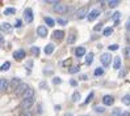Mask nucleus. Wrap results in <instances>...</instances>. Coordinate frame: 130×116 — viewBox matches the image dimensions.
Instances as JSON below:
<instances>
[{
  "label": "nucleus",
  "mask_w": 130,
  "mask_h": 116,
  "mask_svg": "<svg viewBox=\"0 0 130 116\" xmlns=\"http://www.w3.org/2000/svg\"><path fill=\"white\" fill-rule=\"evenodd\" d=\"M122 112H121V108H114L113 112H112V116H120Z\"/></svg>",
  "instance_id": "nucleus-32"
},
{
  "label": "nucleus",
  "mask_w": 130,
  "mask_h": 116,
  "mask_svg": "<svg viewBox=\"0 0 130 116\" xmlns=\"http://www.w3.org/2000/svg\"><path fill=\"white\" fill-rule=\"evenodd\" d=\"M9 67H11V63L9 61H5V63L3 64V67H0V71H8Z\"/></svg>",
  "instance_id": "nucleus-25"
},
{
  "label": "nucleus",
  "mask_w": 130,
  "mask_h": 116,
  "mask_svg": "<svg viewBox=\"0 0 130 116\" xmlns=\"http://www.w3.org/2000/svg\"><path fill=\"white\" fill-rule=\"evenodd\" d=\"M11 24H8V22H3V24H0V30H3V32H11Z\"/></svg>",
  "instance_id": "nucleus-15"
},
{
  "label": "nucleus",
  "mask_w": 130,
  "mask_h": 116,
  "mask_svg": "<svg viewBox=\"0 0 130 116\" xmlns=\"http://www.w3.org/2000/svg\"><path fill=\"white\" fill-rule=\"evenodd\" d=\"M92 98H93V93H89V95H88V98H87L86 100H84V103H86V104H87V103H89L91 100H92Z\"/></svg>",
  "instance_id": "nucleus-33"
},
{
  "label": "nucleus",
  "mask_w": 130,
  "mask_h": 116,
  "mask_svg": "<svg viewBox=\"0 0 130 116\" xmlns=\"http://www.w3.org/2000/svg\"><path fill=\"white\" fill-rule=\"evenodd\" d=\"M60 82H62V80H60L59 77H54V78H53V83H55V85H59Z\"/></svg>",
  "instance_id": "nucleus-36"
},
{
  "label": "nucleus",
  "mask_w": 130,
  "mask_h": 116,
  "mask_svg": "<svg viewBox=\"0 0 130 116\" xmlns=\"http://www.w3.org/2000/svg\"><path fill=\"white\" fill-rule=\"evenodd\" d=\"M100 60H101L104 67H108L110 64V61H112V55L110 53H103V55L100 56Z\"/></svg>",
  "instance_id": "nucleus-5"
},
{
  "label": "nucleus",
  "mask_w": 130,
  "mask_h": 116,
  "mask_svg": "<svg viewBox=\"0 0 130 116\" xmlns=\"http://www.w3.org/2000/svg\"><path fill=\"white\" fill-rule=\"evenodd\" d=\"M120 116H130V112H127V111H125V112H122Z\"/></svg>",
  "instance_id": "nucleus-45"
},
{
  "label": "nucleus",
  "mask_w": 130,
  "mask_h": 116,
  "mask_svg": "<svg viewBox=\"0 0 130 116\" xmlns=\"http://www.w3.org/2000/svg\"><path fill=\"white\" fill-rule=\"evenodd\" d=\"M45 22H46L49 26H51V27L55 25V20H54V18H51V17H45Z\"/></svg>",
  "instance_id": "nucleus-20"
},
{
  "label": "nucleus",
  "mask_w": 130,
  "mask_h": 116,
  "mask_svg": "<svg viewBox=\"0 0 130 116\" xmlns=\"http://www.w3.org/2000/svg\"><path fill=\"white\" fill-rule=\"evenodd\" d=\"M53 11H54L55 13H60V14H63V13H66L67 12V5L66 4H62V3H58V4H55L54 7H53Z\"/></svg>",
  "instance_id": "nucleus-3"
},
{
  "label": "nucleus",
  "mask_w": 130,
  "mask_h": 116,
  "mask_svg": "<svg viewBox=\"0 0 130 116\" xmlns=\"http://www.w3.org/2000/svg\"><path fill=\"white\" fill-rule=\"evenodd\" d=\"M33 103H34V98L24 99V100H21V108H24V110H28L29 107H32Z\"/></svg>",
  "instance_id": "nucleus-8"
},
{
  "label": "nucleus",
  "mask_w": 130,
  "mask_h": 116,
  "mask_svg": "<svg viewBox=\"0 0 130 116\" xmlns=\"http://www.w3.org/2000/svg\"><path fill=\"white\" fill-rule=\"evenodd\" d=\"M57 22H58V24H60V25H66L67 24V20L66 18H58Z\"/></svg>",
  "instance_id": "nucleus-34"
},
{
  "label": "nucleus",
  "mask_w": 130,
  "mask_h": 116,
  "mask_svg": "<svg viewBox=\"0 0 130 116\" xmlns=\"http://www.w3.org/2000/svg\"><path fill=\"white\" fill-rule=\"evenodd\" d=\"M126 30H130V18H129L127 22H126Z\"/></svg>",
  "instance_id": "nucleus-46"
},
{
  "label": "nucleus",
  "mask_w": 130,
  "mask_h": 116,
  "mask_svg": "<svg viewBox=\"0 0 130 116\" xmlns=\"http://www.w3.org/2000/svg\"><path fill=\"white\" fill-rule=\"evenodd\" d=\"M92 60H93V53H92V52L87 53V56H86V64H87V65H91Z\"/></svg>",
  "instance_id": "nucleus-19"
},
{
  "label": "nucleus",
  "mask_w": 130,
  "mask_h": 116,
  "mask_svg": "<svg viewBox=\"0 0 130 116\" xmlns=\"http://www.w3.org/2000/svg\"><path fill=\"white\" fill-rule=\"evenodd\" d=\"M29 98H34V90L32 88H29L24 94L21 95V100H24V99H29Z\"/></svg>",
  "instance_id": "nucleus-10"
},
{
  "label": "nucleus",
  "mask_w": 130,
  "mask_h": 116,
  "mask_svg": "<svg viewBox=\"0 0 130 116\" xmlns=\"http://www.w3.org/2000/svg\"><path fill=\"white\" fill-rule=\"evenodd\" d=\"M70 85H71V86H76V85H78V81H75V80H70Z\"/></svg>",
  "instance_id": "nucleus-41"
},
{
  "label": "nucleus",
  "mask_w": 130,
  "mask_h": 116,
  "mask_svg": "<svg viewBox=\"0 0 130 116\" xmlns=\"http://www.w3.org/2000/svg\"><path fill=\"white\" fill-rule=\"evenodd\" d=\"M29 89V85L28 83H25V82H21L19 86H17V89L14 90V94H16L17 97H21L22 94H24V93L26 91Z\"/></svg>",
  "instance_id": "nucleus-2"
},
{
  "label": "nucleus",
  "mask_w": 130,
  "mask_h": 116,
  "mask_svg": "<svg viewBox=\"0 0 130 116\" xmlns=\"http://www.w3.org/2000/svg\"><path fill=\"white\" fill-rule=\"evenodd\" d=\"M75 55H76V57L84 56V55H86V48H84V47H78L75 50Z\"/></svg>",
  "instance_id": "nucleus-14"
},
{
  "label": "nucleus",
  "mask_w": 130,
  "mask_h": 116,
  "mask_svg": "<svg viewBox=\"0 0 130 116\" xmlns=\"http://www.w3.org/2000/svg\"><path fill=\"white\" fill-rule=\"evenodd\" d=\"M28 69H30V68H32L33 67V61L32 60H29V61H26V65H25Z\"/></svg>",
  "instance_id": "nucleus-39"
},
{
  "label": "nucleus",
  "mask_w": 130,
  "mask_h": 116,
  "mask_svg": "<svg viewBox=\"0 0 130 116\" xmlns=\"http://www.w3.org/2000/svg\"><path fill=\"white\" fill-rule=\"evenodd\" d=\"M113 68H114V69H120V68H121V57L116 56V59H114V63H113Z\"/></svg>",
  "instance_id": "nucleus-18"
},
{
  "label": "nucleus",
  "mask_w": 130,
  "mask_h": 116,
  "mask_svg": "<svg viewBox=\"0 0 130 116\" xmlns=\"http://www.w3.org/2000/svg\"><path fill=\"white\" fill-rule=\"evenodd\" d=\"M53 35H54V38H55V39H62V38H63V35H64V33H63V30H55V32H54V34H53Z\"/></svg>",
  "instance_id": "nucleus-17"
},
{
  "label": "nucleus",
  "mask_w": 130,
  "mask_h": 116,
  "mask_svg": "<svg viewBox=\"0 0 130 116\" xmlns=\"http://www.w3.org/2000/svg\"><path fill=\"white\" fill-rule=\"evenodd\" d=\"M124 53H125L127 57H130V46H127V47L124 50Z\"/></svg>",
  "instance_id": "nucleus-37"
},
{
  "label": "nucleus",
  "mask_w": 130,
  "mask_h": 116,
  "mask_svg": "<svg viewBox=\"0 0 130 116\" xmlns=\"http://www.w3.org/2000/svg\"><path fill=\"white\" fill-rule=\"evenodd\" d=\"M13 57H14V60H17V61L24 60L25 59V51L24 50H16L13 52Z\"/></svg>",
  "instance_id": "nucleus-7"
},
{
  "label": "nucleus",
  "mask_w": 130,
  "mask_h": 116,
  "mask_svg": "<svg viewBox=\"0 0 130 116\" xmlns=\"http://www.w3.org/2000/svg\"><path fill=\"white\" fill-rule=\"evenodd\" d=\"M30 51H32V53H33L34 56H38V55H40V48H38V47H36V46H33V47H32V50H30Z\"/></svg>",
  "instance_id": "nucleus-27"
},
{
  "label": "nucleus",
  "mask_w": 130,
  "mask_h": 116,
  "mask_svg": "<svg viewBox=\"0 0 130 116\" xmlns=\"http://www.w3.org/2000/svg\"><path fill=\"white\" fill-rule=\"evenodd\" d=\"M24 20L28 22V24H30V22H33L34 20V16H33V11L30 8H26L24 11Z\"/></svg>",
  "instance_id": "nucleus-4"
},
{
  "label": "nucleus",
  "mask_w": 130,
  "mask_h": 116,
  "mask_svg": "<svg viewBox=\"0 0 130 116\" xmlns=\"http://www.w3.org/2000/svg\"><path fill=\"white\" fill-rule=\"evenodd\" d=\"M79 71H80V67L79 65H72L70 68V73H78Z\"/></svg>",
  "instance_id": "nucleus-26"
},
{
  "label": "nucleus",
  "mask_w": 130,
  "mask_h": 116,
  "mask_svg": "<svg viewBox=\"0 0 130 116\" xmlns=\"http://www.w3.org/2000/svg\"><path fill=\"white\" fill-rule=\"evenodd\" d=\"M104 74V69L103 68H96L95 69V76H101Z\"/></svg>",
  "instance_id": "nucleus-31"
},
{
  "label": "nucleus",
  "mask_w": 130,
  "mask_h": 116,
  "mask_svg": "<svg viewBox=\"0 0 130 116\" xmlns=\"http://www.w3.org/2000/svg\"><path fill=\"white\" fill-rule=\"evenodd\" d=\"M21 83V80L20 78H17V77H13V78L9 81V83H8V89H12V90H16L17 89V86Z\"/></svg>",
  "instance_id": "nucleus-6"
},
{
  "label": "nucleus",
  "mask_w": 130,
  "mask_h": 116,
  "mask_svg": "<svg viewBox=\"0 0 130 116\" xmlns=\"http://www.w3.org/2000/svg\"><path fill=\"white\" fill-rule=\"evenodd\" d=\"M8 83H9V81L2 78V80H0V90H7V89H8Z\"/></svg>",
  "instance_id": "nucleus-16"
},
{
  "label": "nucleus",
  "mask_w": 130,
  "mask_h": 116,
  "mask_svg": "<svg viewBox=\"0 0 130 116\" xmlns=\"http://www.w3.org/2000/svg\"><path fill=\"white\" fill-rule=\"evenodd\" d=\"M21 25H22V22H21V20H17V21H16V25H14V26H16V27H20Z\"/></svg>",
  "instance_id": "nucleus-42"
},
{
  "label": "nucleus",
  "mask_w": 130,
  "mask_h": 116,
  "mask_svg": "<svg viewBox=\"0 0 130 116\" xmlns=\"http://www.w3.org/2000/svg\"><path fill=\"white\" fill-rule=\"evenodd\" d=\"M103 103H104L105 106H112V104L114 103V98H113L112 95H105V97L103 98Z\"/></svg>",
  "instance_id": "nucleus-12"
},
{
  "label": "nucleus",
  "mask_w": 130,
  "mask_h": 116,
  "mask_svg": "<svg viewBox=\"0 0 130 116\" xmlns=\"http://www.w3.org/2000/svg\"><path fill=\"white\" fill-rule=\"evenodd\" d=\"M3 41H4V38H3L2 35H0V42H3Z\"/></svg>",
  "instance_id": "nucleus-49"
},
{
  "label": "nucleus",
  "mask_w": 130,
  "mask_h": 116,
  "mask_svg": "<svg viewBox=\"0 0 130 116\" xmlns=\"http://www.w3.org/2000/svg\"><path fill=\"white\" fill-rule=\"evenodd\" d=\"M37 35H40L41 38H45L47 35V29L45 26H38L37 27Z\"/></svg>",
  "instance_id": "nucleus-11"
},
{
  "label": "nucleus",
  "mask_w": 130,
  "mask_h": 116,
  "mask_svg": "<svg viewBox=\"0 0 130 116\" xmlns=\"http://www.w3.org/2000/svg\"><path fill=\"white\" fill-rule=\"evenodd\" d=\"M99 16H100V11H99V9H92L88 13L87 18H88V21H95Z\"/></svg>",
  "instance_id": "nucleus-9"
},
{
  "label": "nucleus",
  "mask_w": 130,
  "mask_h": 116,
  "mask_svg": "<svg viewBox=\"0 0 130 116\" xmlns=\"http://www.w3.org/2000/svg\"><path fill=\"white\" fill-rule=\"evenodd\" d=\"M75 41H76V37H75L74 34H70V35H68V38H67V43H68V44L75 43Z\"/></svg>",
  "instance_id": "nucleus-24"
},
{
  "label": "nucleus",
  "mask_w": 130,
  "mask_h": 116,
  "mask_svg": "<svg viewBox=\"0 0 130 116\" xmlns=\"http://www.w3.org/2000/svg\"><path fill=\"white\" fill-rule=\"evenodd\" d=\"M112 33H113V29H112V27H106V29L104 30V35H105V37H109Z\"/></svg>",
  "instance_id": "nucleus-30"
},
{
  "label": "nucleus",
  "mask_w": 130,
  "mask_h": 116,
  "mask_svg": "<svg viewBox=\"0 0 130 116\" xmlns=\"http://www.w3.org/2000/svg\"><path fill=\"white\" fill-rule=\"evenodd\" d=\"M70 63H71V60H66L64 63H63V65H68V64H70Z\"/></svg>",
  "instance_id": "nucleus-47"
},
{
  "label": "nucleus",
  "mask_w": 130,
  "mask_h": 116,
  "mask_svg": "<svg viewBox=\"0 0 130 116\" xmlns=\"http://www.w3.org/2000/svg\"><path fill=\"white\" fill-rule=\"evenodd\" d=\"M21 116H32V113H30L29 111H25V112H22Z\"/></svg>",
  "instance_id": "nucleus-43"
},
{
  "label": "nucleus",
  "mask_w": 130,
  "mask_h": 116,
  "mask_svg": "<svg viewBox=\"0 0 130 116\" xmlns=\"http://www.w3.org/2000/svg\"><path fill=\"white\" fill-rule=\"evenodd\" d=\"M118 50V44H110L109 46V51H117Z\"/></svg>",
  "instance_id": "nucleus-35"
},
{
  "label": "nucleus",
  "mask_w": 130,
  "mask_h": 116,
  "mask_svg": "<svg viewBox=\"0 0 130 116\" xmlns=\"http://www.w3.org/2000/svg\"><path fill=\"white\" fill-rule=\"evenodd\" d=\"M87 16H88V7L87 5H83V7H80V8L76 11V18L83 20L84 17H87Z\"/></svg>",
  "instance_id": "nucleus-1"
},
{
  "label": "nucleus",
  "mask_w": 130,
  "mask_h": 116,
  "mask_svg": "<svg viewBox=\"0 0 130 116\" xmlns=\"http://www.w3.org/2000/svg\"><path fill=\"white\" fill-rule=\"evenodd\" d=\"M54 50H55V47H54V44H53V43L46 44V46H45V48H43V51H45V53H46V55H50V53H53V52H54Z\"/></svg>",
  "instance_id": "nucleus-13"
},
{
  "label": "nucleus",
  "mask_w": 130,
  "mask_h": 116,
  "mask_svg": "<svg viewBox=\"0 0 130 116\" xmlns=\"http://www.w3.org/2000/svg\"><path fill=\"white\" fill-rule=\"evenodd\" d=\"M122 103L126 104V106H130V94H126L124 98H122Z\"/></svg>",
  "instance_id": "nucleus-23"
},
{
  "label": "nucleus",
  "mask_w": 130,
  "mask_h": 116,
  "mask_svg": "<svg viewBox=\"0 0 130 116\" xmlns=\"http://www.w3.org/2000/svg\"><path fill=\"white\" fill-rule=\"evenodd\" d=\"M40 86H41L42 89H47V88H46V82H41V83H40Z\"/></svg>",
  "instance_id": "nucleus-44"
},
{
  "label": "nucleus",
  "mask_w": 130,
  "mask_h": 116,
  "mask_svg": "<svg viewBox=\"0 0 130 116\" xmlns=\"http://www.w3.org/2000/svg\"><path fill=\"white\" fill-rule=\"evenodd\" d=\"M79 99H80V93H78V91H75L74 94H72V100H74V102H78Z\"/></svg>",
  "instance_id": "nucleus-28"
},
{
  "label": "nucleus",
  "mask_w": 130,
  "mask_h": 116,
  "mask_svg": "<svg viewBox=\"0 0 130 116\" xmlns=\"http://www.w3.org/2000/svg\"><path fill=\"white\" fill-rule=\"evenodd\" d=\"M95 111H96V112H100V113H103V112L105 111V108H103V107H96V108H95Z\"/></svg>",
  "instance_id": "nucleus-38"
},
{
  "label": "nucleus",
  "mask_w": 130,
  "mask_h": 116,
  "mask_svg": "<svg viewBox=\"0 0 130 116\" xmlns=\"http://www.w3.org/2000/svg\"><path fill=\"white\" fill-rule=\"evenodd\" d=\"M118 4H120L118 0H110V2H108V7H109V8H116Z\"/></svg>",
  "instance_id": "nucleus-21"
},
{
  "label": "nucleus",
  "mask_w": 130,
  "mask_h": 116,
  "mask_svg": "<svg viewBox=\"0 0 130 116\" xmlns=\"http://www.w3.org/2000/svg\"><path fill=\"white\" fill-rule=\"evenodd\" d=\"M101 29H103V24H99V25L95 26V32H99V30H101Z\"/></svg>",
  "instance_id": "nucleus-40"
},
{
  "label": "nucleus",
  "mask_w": 130,
  "mask_h": 116,
  "mask_svg": "<svg viewBox=\"0 0 130 116\" xmlns=\"http://www.w3.org/2000/svg\"><path fill=\"white\" fill-rule=\"evenodd\" d=\"M14 13H16V9H14V8H7L4 11L5 16H11V14H14Z\"/></svg>",
  "instance_id": "nucleus-22"
},
{
  "label": "nucleus",
  "mask_w": 130,
  "mask_h": 116,
  "mask_svg": "<svg viewBox=\"0 0 130 116\" xmlns=\"http://www.w3.org/2000/svg\"><path fill=\"white\" fill-rule=\"evenodd\" d=\"M80 80H87V76H86V74L82 76V77H80Z\"/></svg>",
  "instance_id": "nucleus-48"
},
{
  "label": "nucleus",
  "mask_w": 130,
  "mask_h": 116,
  "mask_svg": "<svg viewBox=\"0 0 130 116\" xmlns=\"http://www.w3.org/2000/svg\"><path fill=\"white\" fill-rule=\"evenodd\" d=\"M120 16H121V13L120 12H116V13H113V16H112V18L116 21V24H118V18H120Z\"/></svg>",
  "instance_id": "nucleus-29"
}]
</instances>
